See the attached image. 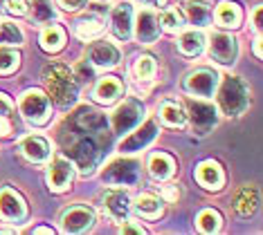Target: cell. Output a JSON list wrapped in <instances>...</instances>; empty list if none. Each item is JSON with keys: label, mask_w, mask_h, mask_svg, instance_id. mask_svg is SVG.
<instances>
[{"label": "cell", "mask_w": 263, "mask_h": 235, "mask_svg": "<svg viewBox=\"0 0 263 235\" xmlns=\"http://www.w3.org/2000/svg\"><path fill=\"white\" fill-rule=\"evenodd\" d=\"M59 141L74 168H79L83 177H90L108 153L110 123L104 112L83 105L63 121Z\"/></svg>", "instance_id": "1"}, {"label": "cell", "mask_w": 263, "mask_h": 235, "mask_svg": "<svg viewBox=\"0 0 263 235\" xmlns=\"http://www.w3.org/2000/svg\"><path fill=\"white\" fill-rule=\"evenodd\" d=\"M43 83L47 88V96L59 108H70L79 99V81L74 78L72 70L61 63H50L43 70Z\"/></svg>", "instance_id": "2"}, {"label": "cell", "mask_w": 263, "mask_h": 235, "mask_svg": "<svg viewBox=\"0 0 263 235\" xmlns=\"http://www.w3.org/2000/svg\"><path fill=\"white\" fill-rule=\"evenodd\" d=\"M218 110L225 117H241L250 105V90L243 83V78L238 76H225L223 81H218Z\"/></svg>", "instance_id": "3"}, {"label": "cell", "mask_w": 263, "mask_h": 235, "mask_svg": "<svg viewBox=\"0 0 263 235\" xmlns=\"http://www.w3.org/2000/svg\"><path fill=\"white\" fill-rule=\"evenodd\" d=\"M18 110L29 125H45L52 117V101L41 90H25L18 99Z\"/></svg>", "instance_id": "4"}, {"label": "cell", "mask_w": 263, "mask_h": 235, "mask_svg": "<svg viewBox=\"0 0 263 235\" xmlns=\"http://www.w3.org/2000/svg\"><path fill=\"white\" fill-rule=\"evenodd\" d=\"M184 114L189 117V125L194 135L205 137L218 125V108L214 103H209V101L198 99V96L196 99H187Z\"/></svg>", "instance_id": "5"}, {"label": "cell", "mask_w": 263, "mask_h": 235, "mask_svg": "<svg viewBox=\"0 0 263 235\" xmlns=\"http://www.w3.org/2000/svg\"><path fill=\"white\" fill-rule=\"evenodd\" d=\"M144 105L140 103V101H135V99H126L124 103H119L115 108V112H112V117H110V128L115 135L119 137H124V135H128L133 128H137L142 121H144Z\"/></svg>", "instance_id": "6"}, {"label": "cell", "mask_w": 263, "mask_h": 235, "mask_svg": "<svg viewBox=\"0 0 263 235\" xmlns=\"http://www.w3.org/2000/svg\"><path fill=\"white\" fill-rule=\"evenodd\" d=\"M218 72L212 68H198V70H191L182 81V90L191 96H200V99H207V96H214L218 88Z\"/></svg>", "instance_id": "7"}, {"label": "cell", "mask_w": 263, "mask_h": 235, "mask_svg": "<svg viewBox=\"0 0 263 235\" xmlns=\"http://www.w3.org/2000/svg\"><path fill=\"white\" fill-rule=\"evenodd\" d=\"M101 179L110 186H135L140 182V164L135 159H112L101 170Z\"/></svg>", "instance_id": "8"}, {"label": "cell", "mask_w": 263, "mask_h": 235, "mask_svg": "<svg viewBox=\"0 0 263 235\" xmlns=\"http://www.w3.org/2000/svg\"><path fill=\"white\" fill-rule=\"evenodd\" d=\"M95 210L86 204H74V206L65 208L61 213V220H59V226H61L63 233H72V235H79V233H88L90 228L95 226Z\"/></svg>", "instance_id": "9"}, {"label": "cell", "mask_w": 263, "mask_h": 235, "mask_svg": "<svg viewBox=\"0 0 263 235\" xmlns=\"http://www.w3.org/2000/svg\"><path fill=\"white\" fill-rule=\"evenodd\" d=\"M0 220L14 226H18L27 220V204L18 190L14 188L0 190Z\"/></svg>", "instance_id": "10"}, {"label": "cell", "mask_w": 263, "mask_h": 235, "mask_svg": "<svg viewBox=\"0 0 263 235\" xmlns=\"http://www.w3.org/2000/svg\"><path fill=\"white\" fill-rule=\"evenodd\" d=\"M209 56L218 65H234L238 58V40L232 34L214 32L209 36Z\"/></svg>", "instance_id": "11"}, {"label": "cell", "mask_w": 263, "mask_h": 235, "mask_svg": "<svg viewBox=\"0 0 263 235\" xmlns=\"http://www.w3.org/2000/svg\"><path fill=\"white\" fill-rule=\"evenodd\" d=\"M158 123L155 121H142L137 128H133L128 135H124V139L119 141V150L122 153H137V150H144L146 146H151L158 137Z\"/></svg>", "instance_id": "12"}, {"label": "cell", "mask_w": 263, "mask_h": 235, "mask_svg": "<svg viewBox=\"0 0 263 235\" xmlns=\"http://www.w3.org/2000/svg\"><path fill=\"white\" fill-rule=\"evenodd\" d=\"M72 179H74V164L68 157L52 159L50 168H47V188L52 193H65L72 186Z\"/></svg>", "instance_id": "13"}, {"label": "cell", "mask_w": 263, "mask_h": 235, "mask_svg": "<svg viewBox=\"0 0 263 235\" xmlns=\"http://www.w3.org/2000/svg\"><path fill=\"white\" fill-rule=\"evenodd\" d=\"M133 20L135 11L130 3H119L110 11V32L117 40H128L133 36Z\"/></svg>", "instance_id": "14"}, {"label": "cell", "mask_w": 263, "mask_h": 235, "mask_svg": "<svg viewBox=\"0 0 263 235\" xmlns=\"http://www.w3.org/2000/svg\"><path fill=\"white\" fill-rule=\"evenodd\" d=\"M86 61L92 63L97 70H110L119 63V50L106 40H95L86 50Z\"/></svg>", "instance_id": "15"}, {"label": "cell", "mask_w": 263, "mask_h": 235, "mask_svg": "<svg viewBox=\"0 0 263 235\" xmlns=\"http://www.w3.org/2000/svg\"><path fill=\"white\" fill-rule=\"evenodd\" d=\"M133 29H135V38L142 45H151L160 38V20L151 9H144L137 14V20H133Z\"/></svg>", "instance_id": "16"}, {"label": "cell", "mask_w": 263, "mask_h": 235, "mask_svg": "<svg viewBox=\"0 0 263 235\" xmlns=\"http://www.w3.org/2000/svg\"><path fill=\"white\" fill-rule=\"evenodd\" d=\"M18 148H21L23 157H25L27 161H32V164H45V161H50V157H52L50 143H47V139H43V137H39V135L25 137Z\"/></svg>", "instance_id": "17"}, {"label": "cell", "mask_w": 263, "mask_h": 235, "mask_svg": "<svg viewBox=\"0 0 263 235\" xmlns=\"http://www.w3.org/2000/svg\"><path fill=\"white\" fill-rule=\"evenodd\" d=\"M104 208L108 210V215L115 222H124L128 220V213H130V197L126 190L122 188H112L104 195Z\"/></svg>", "instance_id": "18"}, {"label": "cell", "mask_w": 263, "mask_h": 235, "mask_svg": "<svg viewBox=\"0 0 263 235\" xmlns=\"http://www.w3.org/2000/svg\"><path fill=\"white\" fill-rule=\"evenodd\" d=\"M122 94H124V86H122V81H119V78H115V76H104V78H99L97 86H95V90H92L95 101H97V103H101V105L115 103V101H117Z\"/></svg>", "instance_id": "19"}, {"label": "cell", "mask_w": 263, "mask_h": 235, "mask_svg": "<svg viewBox=\"0 0 263 235\" xmlns=\"http://www.w3.org/2000/svg\"><path fill=\"white\" fill-rule=\"evenodd\" d=\"M196 179L200 182L202 188L207 190H220L225 184V173L216 161H202V164L196 168Z\"/></svg>", "instance_id": "20"}, {"label": "cell", "mask_w": 263, "mask_h": 235, "mask_svg": "<svg viewBox=\"0 0 263 235\" xmlns=\"http://www.w3.org/2000/svg\"><path fill=\"white\" fill-rule=\"evenodd\" d=\"M176 173V159L166 153H153L148 157V175L155 182H166Z\"/></svg>", "instance_id": "21"}, {"label": "cell", "mask_w": 263, "mask_h": 235, "mask_svg": "<svg viewBox=\"0 0 263 235\" xmlns=\"http://www.w3.org/2000/svg\"><path fill=\"white\" fill-rule=\"evenodd\" d=\"M184 14H187L189 25H194V27H207L214 18L212 5L205 3V0H189L184 5Z\"/></svg>", "instance_id": "22"}, {"label": "cell", "mask_w": 263, "mask_h": 235, "mask_svg": "<svg viewBox=\"0 0 263 235\" xmlns=\"http://www.w3.org/2000/svg\"><path fill=\"white\" fill-rule=\"evenodd\" d=\"M130 208L144 220H158L160 215H162V202H160L155 195H151V193L137 195L135 202L130 204Z\"/></svg>", "instance_id": "23"}, {"label": "cell", "mask_w": 263, "mask_h": 235, "mask_svg": "<svg viewBox=\"0 0 263 235\" xmlns=\"http://www.w3.org/2000/svg\"><path fill=\"white\" fill-rule=\"evenodd\" d=\"M158 117L164 125H171V128H180L187 121V114H184V108L173 99H166L158 105Z\"/></svg>", "instance_id": "24"}, {"label": "cell", "mask_w": 263, "mask_h": 235, "mask_svg": "<svg viewBox=\"0 0 263 235\" xmlns=\"http://www.w3.org/2000/svg\"><path fill=\"white\" fill-rule=\"evenodd\" d=\"M205 45H207V38L200 29H189L184 32L180 38H178V50H180L184 56H200L205 52Z\"/></svg>", "instance_id": "25"}, {"label": "cell", "mask_w": 263, "mask_h": 235, "mask_svg": "<svg viewBox=\"0 0 263 235\" xmlns=\"http://www.w3.org/2000/svg\"><path fill=\"white\" fill-rule=\"evenodd\" d=\"M27 14L36 25H50L52 20H57V7L52 0H29Z\"/></svg>", "instance_id": "26"}, {"label": "cell", "mask_w": 263, "mask_h": 235, "mask_svg": "<svg viewBox=\"0 0 263 235\" xmlns=\"http://www.w3.org/2000/svg\"><path fill=\"white\" fill-rule=\"evenodd\" d=\"M216 20H218V25L220 27H227V29H236V27H241V23H243V11L241 7H238L236 3H220L218 7H216Z\"/></svg>", "instance_id": "27"}, {"label": "cell", "mask_w": 263, "mask_h": 235, "mask_svg": "<svg viewBox=\"0 0 263 235\" xmlns=\"http://www.w3.org/2000/svg\"><path fill=\"white\" fill-rule=\"evenodd\" d=\"M259 206V190L254 188V186H245L236 193L234 197V208L238 215H243V218H250V215L256 210Z\"/></svg>", "instance_id": "28"}, {"label": "cell", "mask_w": 263, "mask_h": 235, "mask_svg": "<svg viewBox=\"0 0 263 235\" xmlns=\"http://www.w3.org/2000/svg\"><path fill=\"white\" fill-rule=\"evenodd\" d=\"M104 32V20L99 16H83L74 23V36L79 40H95Z\"/></svg>", "instance_id": "29"}, {"label": "cell", "mask_w": 263, "mask_h": 235, "mask_svg": "<svg viewBox=\"0 0 263 235\" xmlns=\"http://www.w3.org/2000/svg\"><path fill=\"white\" fill-rule=\"evenodd\" d=\"M39 43H41V47H43L45 52H50V54L61 52L63 45H65V29L59 27V25L45 27L43 32H41V36H39Z\"/></svg>", "instance_id": "30"}, {"label": "cell", "mask_w": 263, "mask_h": 235, "mask_svg": "<svg viewBox=\"0 0 263 235\" xmlns=\"http://www.w3.org/2000/svg\"><path fill=\"white\" fill-rule=\"evenodd\" d=\"M196 226L202 233H218L220 226H223V218H220L218 210L214 208H205L198 213V220H196Z\"/></svg>", "instance_id": "31"}, {"label": "cell", "mask_w": 263, "mask_h": 235, "mask_svg": "<svg viewBox=\"0 0 263 235\" xmlns=\"http://www.w3.org/2000/svg\"><path fill=\"white\" fill-rule=\"evenodd\" d=\"M14 132V103L0 92V137H9Z\"/></svg>", "instance_id": "32"}, {"label": "cell", "mask_w": 263, "mask_h": 235, "mask_svg": "<svg viewBox=\"0 0 263 235\" xmlns=\"http://www.w3.org/2000/svg\"><path fill=\"white\" fill-rule=\"evenodd\" d=\"M158 20H160V25H162L166 32H171V34L180 32L182 25H184V18H182L180 11H178V7L162 9V11H160V16H158Z\"/></svg>", "instance_id": "33"}, {"label": "cell", "mask_w": 263, "mask_h": 235, "mask_svg": "<svg viewBox=\"0 0 263 235\" xmlns=\"http://www.w3.org/2000/svg\"><path fill=\"white\" fill-rule=\"evenodd\" d=\"M23 29L16 25V23H0V45H23Z\"/></svg>", "instance_id": "34"}, {"label": "cell", "mask_w": 263, "mask_h": 235, "mask_svg": "<svg viewBox=\"0 0 263 235\" xmlns=\"http://www.w3.org/2000/svg\"><path fill=\"white\" fill-rule=\"evenodd\" d=\"M155 70H158V65H155L153 56H140L135 61V68H133V74L137 76V81H151L155 76Z\"/></svg>", "instance_id": "35"}, {"label": "cell", "mask_w": 263, "mask_h": 235, "mask_svg": "<svg viewBox=\"0 0 263 235\" xmlns=\"http://www.w3.org/2000/svg\"><path fill=\"white\" fill-rule=\"evenodd\" d=\"M21 65V54L16 50H7L0 47V74H11L14 70H18Z\"/></svg>", "instance_id": "36"}, {"label": "cell", "mask_w": 263, "mask_h": 235, "mask_svg": "<svg viewBox=\"0 0 263 235\" xmlns=\"http://www.w3.org/2000/svg\"><path fill=\"white\" fill-rule=\"evenodd\" d=\"M72 74H74L77 81H92V78L97 76V68H95L92 63H88V61H79L74 65Z\"/></svg>", "instance_id": "37"}, {"label": "cell", "mask_w": 263, "mask_h": 235, "mask_svg": "<svg viewBox=\"0 0 263 235\" xmlns=\"http://www.w3.org/2000/svg\"><path fill=\"white\" fill-rule=\"evenodd\" d=\"M3 5L7 7L9 14H16V16L27 14V3H25V0H5Z\"/></svg>", "instance_id": "38"}, {"label": "cell", "mask_w": 263, "mask_h": 235, "mask_svg": "<svg viewBox=\"0 0 263 235\" xmlns=\"http://www.w3.org/2000/svg\"><path fill=\"white\" fill-rule=\"evenodd\" d=\"M88 0H59V5L65 9V11H79L86 7Z\"/></svg>", "instance_id": "39"}, {"label": "cell", "mask_w": 263, "mask_h": 235, "mask_svg": "<svg viewBox=\"0 0 263 235\" xmlns=\"http://www.w3.org/2000/svg\"><path fill=\"white\" fill-rule=\"evenodd\" d=\"M178 197H180V190H178L176 184H169L162 188V200L166 202H178Z\"/></svg>", "instance_id": "40"}, {"label": "cell", "mask_w": 263, "mask_h": 235, "mask_svg": "<svg viewBox=\"0 0 263 235\" xmlns=\"http://www.w3.org/2000/svg\"><path fill=\"white\" fill-rule=\"evenodd\" d=\"M122 233H135V235H142L146 233L137 222H130V220H124V226H122Z\"/></svg>", "instance_id": "41"}, {"label": "cell", "mask_w": 263, "mask_h": 235, "mask_svg": "<svg viewBox=\"0 0 263 235\" xmlns=\"http://www.w3.org/2000/svg\"><path fill=\"white\" fill-rule=\"evenodd\" d=\"M252 20H254V27L261 32V7H256L254 9V14H252Z\"/></svg>", "instance_id": "42"}, {"label": "cell", "mask_w": 263, "mask_h": 235, "mask_svg": "<svg viewBox=\"0 0 263 235\" xmlns=\"http://www.w3.org/2000/svg\"><path fill=\"white\" fill-rule=\"evenodd\" d=\"M142 5H146V7H162L166 0H140Z\"/></svg>", "instance_id": "43"}, {"label": "cell", "mask_w": 263, "mask_h": 235, "mask_svg": "<svg viewBox=\"0 0 263 235\" xmlns=\"http://www.w3.org/2000/svg\"><path fill=\"white\" fill-rule=\"evenodd\" d=\"M254 54L261 58V34L256 36V40H254Z\"/></svg>", "instance_id": "44"}, {"label": "cell", "mask_w": 263, "mask_h": 235, "mask_svg": "<svg viewBox=\"0 0 263 235\" xmlns=\"http://www.w3.org/2000/svg\"><path fill=\"white\" fill-rule=\"evenodd\" d=\"M34 233H52V228H47V226H39V228H34Z\"/></svg>", "instance_id": "45"}, {"label": "cell", "mask_w": 263, "mask_h": 235, "mask_svg": "<svg viewBox=\"0 0 263 235\" xmlns=\"http://www.w3.org/2000/svg\"><path fill=\"white\" fill-rule=\"evenodd\" d=\"M3 3H5V0H0V5H3Z\"/></svg>", "instance_id": "46"}]
</instances>
